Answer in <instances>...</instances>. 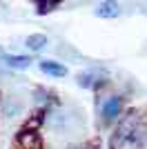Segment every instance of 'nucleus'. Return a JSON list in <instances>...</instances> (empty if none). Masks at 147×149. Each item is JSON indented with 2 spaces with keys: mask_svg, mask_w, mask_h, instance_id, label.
Listing matches in <instances>:
<instances>
[{
  "mask_svg": "<svg viewBox=\"0 0 147 149\" xmlns=\"http://www.w3.org/2000/svg\"><path fill=\"white\" fill-rule=\"evenodd\" d=\"M69 149H98V145L94 143H83V145H74V147H69Z\"/></svg>",
  "mask_w": 147,
  "mask_h": 149,
  "instance_id": "obj_9",
  "label": "nucleus"
},
{
  "mask_svg": "<svg viewBox=\"0 0 147 149\" xmlns=\"http://www.w3.org/2000/svg\"><path fill=\"white\" fill-rule=\"evenodd\" d=\"M38 67H40L43 74L51 76V78H62V76H67V67H65L62 62H58V60H47V58H43V60L38 62Z\"/></svg>",
  "mask_w": 147,
  "mask_h": 149,
  "instance_id": "obj_5",
  "label": "nucleus"
},
{
  "mask_svg": "<svg viewBox=\"0 0 147 149\" xmlns=\"http://www.w3.org/2000/svg\"><path fill=\"white\" fill-rule=\"evenodd\" d=\"M111 149H147V120L138 111H127L118 118Z\"/></svg>",
  "mask_w": 147,
  "mask_h": 149,
  "instance_id": "obj_1",
  "label": "nucleus"
},
{
  "mask_svg": "<svg viewBox=\"0 0 147 149\" xmlns=\"http://www.w3.org/2000/svg\"><path fill=\"white\" fill-rule=\"evenodd\" d=\"M13 149H43V138L34 127H22L16 134L13 140Z\"/></svg>",
  "mask_w": 147,
  "mask_h": 149,
  "instance_id": "obj_2",
  "label": "nucleus"
},
{
  "mask_svg": "<svg viewBox=\"0 0 147 149\" xmlns=\"http://www.w3.org/2000/svg\"><path fill=\"white\" fill-rule=\"evenodd\" d=\"M7 67L11 69H27L31 65V58L29 56H20V54H11V56H5Z\"/></svg>",
  "mask_w": 147,
  "mask_h": 149,
  "instance_id": "obj_7",
  "label": "nucleus"
},
{
  "mask_svg": "<svg viewBox=\"0 0 147 149\" xmlns=\"http://www.w3.org/2000/svg\"><path fill=\"white\" fill-rule=\"evenodd\" d=\"M125 113V100L120 96H109V98L103 102V109H100V116H103L105 123H114Z\"/></svg>",
  "mask_w": 147,
  "mask_h": 149,
  "instance_id": "obj_3",
  "label": "nucleus"
},
{
  "mask_svg": "<svg viewBox=\"0 0 147 149\" xmlns=\"http://www.w3.org/2000/svg\"><path fill=\"white\" fill-rule=\"evenodd\" d=\"M49 45V38L45 36V33H31V36H27V40H24V47L29 51H43L45 47Z\"/></svg>",
  "mask_w": 147,
  "mask_h": 149,
  "instance_id": "obj_6",
  "label": "nucleus"
},
{
  "mask_svg": "<svg viewBox=\"0 0 147 149\" xmlns=\"http://www.w3.org/2000/svg\"><path fill=\"white\" fill-rule=\"evenodd\" d=\"M36 2V13L38 16H45V13L54 11L56 7L60 5V0H34Z\"/></svg>",
  "mask_w": 147,
  "mask_h": 149,
  "instance_id": "obj_8",
  "label": "nucleus"
},
{
  "mask_svg": "<svg viewBox=\"0 0 147 149\" xmlns=\"http://www.w3.org/2000/svg\"><path fill=\"white\" fill-rule=\"evenodd\" d=\"M98 18H105V20H114L120 16V5H118V0H103L100 5L96 7V11H94Z\"/></svg>",
  "mask_w": 147,
  "mask_h": 149,
  "instance_id": "obj_4",
  "label": "nucleus"
}]
</instances>
